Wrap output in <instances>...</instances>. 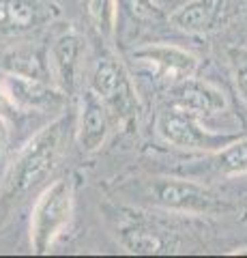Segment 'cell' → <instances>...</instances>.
<instances>
[{"instance_id": "15", "label": "cell", "mask_w": 247, "mask_h": 258, "mask_svg": "<svg viewBox=\"0 0 247 258\" xmlns=\"http://www.w3.org/2000/svg\"><path fill=\"white\" fill-rule=\"evenodd\" d=\"M226 58L232 71V80L241 99L247 103V47L245 45H230L226 50Z\"/></svg>"}, {"instance_id": "18", "label": "cell", "mask_w": 247, "mask_h": 258, "mask_svg": "<svg viewBox=\"0 0 247 258\" xmlns=\"http://www.w3.org/2000/svg\"><path fill=\"white\" fill-rule=\"evenodd\" d=\"M9 125H7V118L0 114V179L9 170Z\"/></svg>"}, {"instance_id": "12", "label": "cell", "mask_w": 247, "mask_h": 258, "mask_svg": "<svg viewBox=\"0 0 247 258\" xmlns=\"http://www.w3.org/2000/svg\"><path fill=\"white\" fill-rule=\"evenodd\" d=\"M217 3L215 0H189L170 15V22L177 28L191 32V35H202L215 28L217 22Z\"/></svg>"}, {"instance_id": "14", "label": "cell", "mask_w": 247, "mask_h": 258, "mask_svg": "<svg viewBox=\"0 0 247 258\" xmlns=\"http://www.w3.org/2000/svg\"><path fill=\"white\" fill-rule=\"evenodd\" d=\"M89 15L103 37H112L118 18V0H86Z\"/></svg>"}, {"instance_id": "16", "label": "cell", "mask_w": 247, "mask_h": 258, "mask_svg": "<svg viewBox=\"0 0 247 258\" xmlns=\"http://www.w3.org/2000/svg\"><path fill=\"white\" fill-rule=\"evenodd\" d=\"M123 243L129 252H135V254H155L161 249V241H159L153 232H144V230L125 232Z\"/></svg>"}, {"instance_id": "3", "label": "cell", "mask_w": 247, "mask_h": 258, "mask_svg": "<svg viewBox=\"0 0 247 258\" xmlns=\"http://www.w3.org/2000/svg\"><path fill=\"white\" fill-rule=\"evenodd\" d=\"M157 134L161 138L179 149L187 151H209L215 153L228 142H232L236 136L232 134H215L200 125V116L191 110L177 106L166 108L157 116Z\"/></svg>"}, {"instance_id": "1", "label": "cell", "mask_w": 247, "mask_h": 258, "mask_svg": "<svg viewBox=\"0 0 247 258\" xmlns=\"http://www.w3.org/2000/svg\"><path fill=\"white\" fill-rule=\"evenodd\" d=\"M62 138H65V118H56L30 138L5 174L0 187V211H9L15 203L24 200L47 179L60 157Z\"/></svg>"}, {"instance_id": "8", "label": "cell", "mask_w": 247, "mask_h": 258, "mask_svg": "<svg viewBox=\"0 0 247 258\" xmlns=\"http://www.w3.org/2000/svg\"><path fill=\"white\" fill-rule=\"evenodd\" d=\"M133 58L142 60L157 69V74L170 80H187L194 78L198 71V58L191 52L183 50L179 45H166V43H155V45H144L140 50H133Z\"/></svg>"}, {"instance_id": "6", "label": "cell", "mask_w": 247, "mask_h": 258, "mask_svg": "<svg viewBox=\"0 0 247 258\" xmlns=\"http://www.w3.org/2000/svg\"><path fill=\"white\" fill-rule=\"evenodd\" d=\"M0 91L15 110L26 112H58L67 101L65 91H56L43 80L22 74H0Z\"/></svg>"}, {"instance_id": "17", "label": "cell", "mask_w": 247, "mask_h": 258, "mask_svg": "<svg viewBox=\"0 0 247 258\" xmlns=\"http://www.w3.org/2000/svg\"><path fill=\"white\" fill-rule=\"evenodd\" d=\"M125 9H129L133 18H144V20H157L161 18V9L155 0H123Z\"/></svg>"}, {"instance_id": "5", "label": "cell", "mask_w": 247, "mask_h": 258, "mask_svg": "<svg viewBox=\"0 0 247 258\" xmlns=\"http://www.w3.org/2000/svg\"><path fill=\"white\" fill-rule=\"evenodd\" d=\"M148 198L163 209L191 215H219L230 209L228 203L202 185L183 179H168V176L150 181Z\"/></svg>"}, {"instance_id": "9", "label": "cell", "mask_w": 247, "mask_h": 258, "mask_svg": "<svg viewBox=\"0 0 247 258\" xmlns=\"http://www.w3.org/2000/svg\"><path fill=\"white\" fill-rule=\"evenodd\" d=\"M110 108L103 99L89 88L82 95V110H79V125H77V140L79 147L86 153H95L103 147L110 134Z\"/></svg>"}, {"instance_id": "10", "label": "cell", "mask_w": 247, "mask_h": 258, "mask_svg": "<svg viewBox=\"0 0 247 258\" xmlns=\"http://www.w3.org/2000/svg\"><path fill=\"white\" fill-rule=\"evenodd\" d=\"M82 52H84V39L75 30L62 32L52 45V52H50L52 64H54V71H56V78L62 84V91L67 95H75L77 91Z\"/></svg>"}, {"instance_id": "2", "label": "cell", "mask_w": 247, "mask_h": 258, "mask_svg": "<svg viewBox=\"0 0 247 258\" xmlns=\"http://www.w3.org/2000/svg\"><path fill=\"white\" fill-rule=\"evenodd\" d=\"M71 209H73V189L69 179L54 181L37 198L30 220V245L37 254L50 252L54 241L69 224Z\"/></svg>"}, {"instance_id": "7", "label": "cell", "mask_w": 247, "mask_h": 258, "mask_svg": "<svg viewBox=\"0 0 247 258\" xmlns=\"http://www.w3.org/2000/svg\"><path fill=\"white\" fill-rule=\"evenodd\" d=\"M58 18V9L45 0H0V37L18 39L41 30Z\"/></svg>"}, {"instance_id": "4", "label": "cell", "mask_w": 247, "mask_h": 258, "mask_svg": "<svg viewBox=\"0 0 247 258\" xmlns=\"http://www.w3.org/2000/svg\"><path fill=\"white\" fill-rule=\"evenodd\" d=\"M91 88L97 93L103 103L116 118H133L140 112L138 95L133 91L129 74L123 62L112 54H101L93 64Z\"/></svg>"}, {"instance_id": "11", "label": "cell", "mask_w": 247, "mask_h": 258, "mask_svg": "<svg viewBox=\"0 0 247 258\" xmlns=\"http://www.w3.org/2000/svg\"><path fill=\"white\" fill-rule=\"evenodd\" d=\"M174 103L191 110L198 116H206V114L224 112L228 106V99L224 91L213 86L211 82L187 78V80H181V84L174 88Z\"/></svg>"}, {"instance_id": "13", "label": "cell", "mask_w": 247, "mask_h": 258, "mask_svg": "<svg viewBox=\"0 0 247 258\" xmlns=\"http://www.w3.org/2000/svg\"><path fill=\"white\" fill-rule=\"evenodd\" d=\"M215 170L224 176H238L247 172V136L245 138H234L226 147L213 153Z\"/></svg>"}]
</instances>
